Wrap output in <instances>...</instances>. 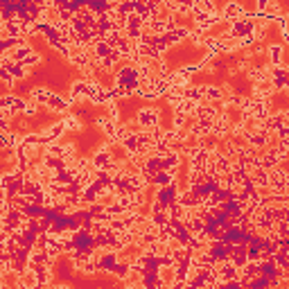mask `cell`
Masks as SVG:
<instances>
[{
    "label": "cell",
    "instance_id": "8",
    "mask_svg": "<svg viewBox=\"0 0 289 289\" xmlns=\"http://www.w3.org/2000/svg\"><path fill=\"white\" fill-rule=\"evenodd\" d=\"M221 7H217L210 0H192V14H219Z\"/></svg>",
    "mask_w": 289,
    "mask_h": 289
},
{
    "label": "cell",
    "instance_id": "10",
    "mask_svg": "<svg viewBox=\"0 0 289 289\" xmlns=\"http://www.w3.org/2000/svg\"><path fill=\"white\" fill-rule=\"evenodd\" d=\"M45 154L52 158H59V161H66V144H63L61 140L50 142V144H45Z\"/></svg>",
    "mask_w": 289,
    "mask_h": 289
},
{
    "label": "cell",
    "instance_id": "4",
    "mask_svg": "<svg viewBox=\"0 0 289 289\" xmlns=\"http://www.w3.org/2000/svg\"><path fill=\"white\" fill-rule=\"evenodd\" d=\"M45 106L52 111V115H68V113H70V108H72V104L68 102L66 97H61V95L52 93V97H50V102L45 104Z\"/></svg>",
    "mask_w": 289,
    "mask_h": 289
},
{
    "label": "cell",
    "instance_id": "9",
    "mask_svg": "<svg viewBox=\"0 0 289 289\" xmlns=\"http://www.w3.org/2000/svg\"><path fill=\"white\" fill-rule=\"evenodd\" d=\"M27 97L34 99V102H39V104H48L50 97H52V90L45 88V86H34V88H30Z\"/></svg>",
    "mask_w": 289,
    "mask_h": 289
},
{
    "label": "cell",
    "instance_id": "3",
    "mask_svg": "<svg viewBox=\"0 0 289 289\" xmlns=\"http://www.w3.org/2000/svg\"><path fill=\"white\" fill-rule=\"evenodd\" d=\"M266 61H269L273 68L284 66V61H287L284 45H282V43H275V41H271V43L266 45Z\"/></svg>",
    "mask_w": 289,
    "mask_h": 289
},
{
    "label": "cell",
    "instance_id": "5",
    "mask_svg": "<svg viewBox=\"0 0 289 289\" xmlns=\"http://www.w3.org/2000/svg\"><path fill=\"white\" fill-rule=\"evenodd\" d=\"M158 280L165 284H170V287H174V284H179V271H176V264L174 266H161L158 269Z\"/></svg>",
    "mask_w": 289,
    "mask_h": 289
},
{
    "label": "cell",
    "instance_id": "7",
    "mask_svg": "<svg viewBox=\"0 0 289 289\" xmlns=\"http://www.w3.org/2000/svg\"><path fill=\"white\" fill-rule=\"evenodd\" d=\"M61 120H63V124H66V131H72V133H81V131H84V120H81L77 113H68Z\"/></svg>",
    "mask_w": 289,
    "mask_h": 289
},
{
    "label": "cell",
    "instance_id": "11",
    "mask_svg": "<svg viewBox=\"0 0 289 289\" xmlns=\"http://www.w3.org/2000/svg\"><path fill=\"white\" fill-rule=\"evenodd\" d=\"M104 108H106V115L111 117V120L115 122V124H120V122H122V120H120V106H117L115 99H113V102H108Z\"/></svg>",
    "mask_w": 289,
    "mask_h": 289
},
{
    "label": "cell",
    "instance_id": "2",
    "mask_svg": "<svg viewBox=\"0 0 289 289\" xmlns=\"http://www.w3.org/2000/svg\"><path fill=\"white\" fill-rule=\"evenodd\" d=\"M248 12L246 7H244L242 3H237V0H230V3L221 5V18H224L228 25H233V23L242 21V18H246Z\"/></svg>",
    "mask_w": 289,
    "mask_h": 289
},
{
    "label": "cell",
    "instance_id": "12",
    "mask_svg": "<svg viewBox=\"0 0 289 289\" xmlns=\"http://www.w3.org/2000/svg\"><path fill=\"white\" fill-rule=\"evenodd\" d=\"M39 63H43V57H41L39 52H34L32 57H27L25 59V63L23 66H27V68H34V66H39Z\"/></svg>",
    "mask_w": 289,
    "mask_h": 289
},
{
    "label": "cell",
    "instance_id": "6",
    "mask_svg": "<svg viewBox=\"0 0 289 289\" xmlns=\"http://www.w3.org/2000/svg\"><path fill=\"white\" fill-rule=\"evenodd\" d=\"M21 289H39V275H36V269L27 266V269L21 271Z\"/></svg>",
    "mask_w": 289,
    "mask_h": 289
},
{
    "label": "cell",
    "instance_id": "1",
    "mask_svg": "<svg viewBox=\"0 0 289 289\" xmlns=\"http://www.w3.org/2000/svg\"><path fill=\"white\" fill-rule=\"evenodd\" d=\"M133 115H135V120L140 122L142 131H147V133H154V131L163 129V124H161V108L154 106V104H142V106H138V111H135Z\"/></svg>",
    "mask_w": 289,
    "mask_h": 289
}]
</instances>
